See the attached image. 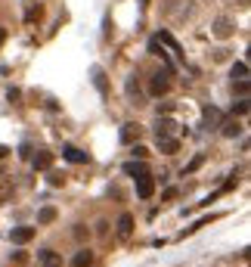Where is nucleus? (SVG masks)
<instances>
[{
	"label": "nucleus",
	"mask_w": 251,
	"mask_h": 267,
	"mask_svg": "<svg viewBox=\"0 0 251 267\" xmlns=\"http://www.w3.org/2000/svg\"><path fill=\"white\" fill-rule=\"evenodd\" d=\"M170 90V68H165V72H155L152 81H149V94L152 97H165Z\"/></svg>",
	"instance_id": "f257e3e1"
},
{
	"label": "nucleus",
	"mask_w": 251,
	"mask_h": 267,
	"mask_svg": "<svg viewBox=\"0 0 251 267\" xmlns=\"http://www.w3.org/2000/svg\"><path fill=\"white\" fill-rule=\"evenodd\" d=\"M152 193H155V177H149V174L136 177V196L140 199H152Z\"/></svg>",
	"instance_id": "f03ea898"
},
{
	"label": "nucleus",
	"mask_w": 251,
	"mask_h": 267,
	"mask_svg": "<svg viewBox=\"0 0 251 267\" xmlns=\"http://www.w3.org/2000/svg\"><path fill=\"white\" fill-rule=\"evenodd\" d=\"M62 159L72 161V165H87V161H90V156L84 153V149H78V146H65L62 149Z\"/></svg>",
	"instance_id": "7ed1b4c3"
},
{
	"label": "nucleus",
	"mask_w": 251,
	"mask_h": 267,
	"mask_svg": "<svg viewBox=\"0 0 251 267\" xmlns=\"http://www.w3.org/2000/svg\"><path fill=\"white\" fill-rule=\"evenodd\" d=\"M38 267H62V255L53 252V249H43L38 255Z\"/></svg>",
	"instance_id": "20e7f679"
},
{
	"label": "nucleus",
	"mask_w": 251,
	"mask_h": 267,
	"mask_svg": "<svg viewBox=\"0 0 251 267\" xmlns=\"http://www.w3.org/2000/svg\"><path fill=\"white\" fill-rule=\"evenodd\" d=\"M9 239H13L16 246H25V242H31V239H34V227H13Z\"/></svg>",
	"instance_id": "39448f33"
},
{
	"label": "nucleus",
	"mask_w": 251,
	"mask_h": 267,
	"mask_svg": "<svg viewBox=\"0 0 251 267\" xmlns=\"http://www.w3.org/2000/svg\"><path fill=\"white\" fill-rule=\"evenodd\" d=\"M233 22L230 19H217L214 22V38H220V41H226V38H233Z\"/></svg>",
	"instance_id": "423d86ee"
},
{
	"label": "nucleus",
	"mask_w": 251,
	"mask_h": 267,
	"mask_svg": "<svg viewBox=\"0 0 251 267\" xmlns=\"http://www.w3.org/2000/svg\"><path fill=\"white\" fill-rule=\"evenodd\" d=\"M31 161H34V171H50V168H53V153H47V149H41V153L34 156Z\"/></svg>",
	"instance_id": "0eeeda50"
},
{
	"label": "nucleus",
	"mask_w": 251,
	"mask_h": 267,
	"mask_svg": "<svg viewBox=\"0 0 251 267\" xmlns=\"http://www.w3.org/2000/svg\"><path fill=\"white\" fill-rule=\"evenodd\" d=\"M177 131V121L174 118H158V127H155V137H170Z\"/></svg>",
	"instance_id": "6e6552de"
},
{
	"label": "nucleus",
	"mask_w": 251,
	"mask_h": 267,
	"mask_svg": "<svg viewBox=\"0 0 251 267\" xmlns=\"http://www.w3.org/2000/svg\"><path fill=\"white\" fill-rule=\"evenodd\" d=\"M158 149H162L165 156H174L180 149V140H174V137H158Z\"/></svg>",
	"instance_id": "1a4fd4ad"
},
{
	"label": "nucleus",
	"mask_w": 251,
	"mask_h": 267,
	"mask_svg": "<svg viewBox=\"0 0 251 267\" xmlns=\"http://www.w3.org/2000/svg\"><path fill=\"white\" fill-rule=\"evenodd\" d=\"M130 233H133V217H130V214H121V217H118V236L127 239Z\"/></svg>",
	"instance_id": "9d476101"
},
{
	"label": "nucleus",
	"mask_w": 251,
	"mask_h": 267,
	"mask_svg": "<svg viewBox=\"0 0 251 267\" xmlns=\"http://www.w3.org/2000/svg\"><path fill=\"white\" fill-rule=\"evenodd\" d=\"M124 174H127V177H143V174H149V171H146L143 161H127V165H124Z\"/></svg>",
	"instance_id": "9b49d317"
},
{
	"label": "nucleus",
	"mask_w": 251,
	"mask_h": 267,
	"mask_svg": "<svg viewBox=\"0 0 251 267\" xmlns=\"http://www.w3.org/2000/svg\"><path fill=\"white\" fill-rule=\"evenodd\" d=\"M90 264H93V255H90L87 249H81V252L72 258V267H90Z\"/></svg>",
	"instance_id": "f8f14e48"
},
{
	"label": "nucleus",
	"mask_w": 251,
	"mask_h": 267,
	"mask_svg": "<svg viewBox=\"0 0 251 267\" xmlns=\"http://www.w3.org/2000/svg\"><path fill=\"white\" fill-rule=\"evenodd\" d=\"M56 220V208L53 205H43L41 212H38V224H53Z\"/></svg>",
	"instance_id": "ddd939ff"
},
{
	"label": "nucleus",
	"mask_w": 251,
	"mask_h": 267,
	"mask_svg": "<svg viewBox=\"0 0 251 267\" xmlns=\"http://www.w3.org/2000/svg\"><path fill=\"white\" fill-rule=\"evenodd\" d=\"M136 137H140V124H124V131H121V140H124V143H133Z\"/></svg>",
	"instance_id": "4468645a"
},
{
	"label": "nucleus",
	"mask_w": 251,
	"mask_h": 267,
	"mask_svg": "<svg viewBox=\"0 0 251 267\" xmlns=\"http://www.w3.org/2000/svg\"><path fill=\"white\" fill-rule=\"evenodd\" d=\"M149 53H155V56H162V59L167 62V68H174V62L167 59V53H165V47H162V41H158V38H155V41H149Z\"/></svg>",
	"instance_id": "2eb2a0df"
},
{
	"label": "nucleus",
	"mask_w": 251,
	"mask_h": 267,
	"mask_svg": "<svg viewBox=\"0 0 251 267\" xmlns=\"http://www.w3.org/2000/svg\"><path fill=\"white\" fill-rule=\"evenodd\" d=\"M93 81H96V87H99V94L106 97L109 94V87H106V72L102 68H93Z\"/></svg>",
	"instance_id": "dca6fc26"
},
{
	"label": "nucleus",
	"mask_w": 251,
	"mask_h": 267,
	"mask_svg": "<svg viewBox=\"0 0 251 267\" xmlns=\"http://www.w3.org/2000/svg\"><path fill=\"white\" fill-rule=\"evenodd\" d=\"M220 127H223V137H239V134H242V127H239V121H223Z\"/></svg>",
	"instance_id": "f3484780"
},
{
	"label": "nucleus",
	"mask_w": 251,
	"mask_h": 267,
	"mask_svg": "<svg viewBox=\"0 0 251 267\" xmlns=\"http://www.w3.org/2000/svg\"><path fill=\"white\" fill-rule=\"evenodd\" d=\"M233 78H236V81L248 78V65H245V62H233Z\"/></svg>",
	"instance_id": "a211bd4d"
},
{
	"label": "nucleus",
	"mask_w": 251,
	"mask_h": 267,
	"mask_svg": "<svg viewBox=\"0 0 251 267\" xmlns=\"http://www.w3.org/2000/svg\"><path fill=\"white\" fill-rule=\"evenodd\" d=\"M158 41H162V44H167V47H170V50H174V53H180V44H177L174 38H170V34H167V31H162V34H158Z\"/></svg>",
	"instance_id": "6ab92c4d"
},
{
	"label": "nucleus",
	"mask_w": 251,
	"mask_h": 267,
	"mask_svg": "<svg viewBox=\"0 0 251 267\" xmlns=\"http://www.w3.org/2000/svg\"><path fill=\"white\" fill-rule=\"evenodd\" d=\"M47 183H50V187H62V183H65V177H62L59 171H50V177H47Z\"/></svg>",
	"instance_id": "aec40b11"
},
{
	"label": "nucleus",
	"mask_w": 251,
	"mask_h": 267,
	"mask_svg": "<svg viewBox=\"0 0 251 267\" xmlns=\"http://www.w3.org/2000/svg\"><path fill=\"white\" fill-rule=\"evenodd\" d=\"M233 87H236V94H239V97H248V78H242V81H236Z\"/></svg>",
	"instance_id": "412c9836"
},
{
	"label": "nucleus",
	"mask_w": 251,
	"mask_h": 267,
	"mask_svg": "<svg viewBox=\"0 0 251 267\" xmlns=\"http://www.w3.org/2000/svg\"><path fill=\"white\" fill-rule=\"evenodd\" d=\"M9 196H13V187H9V183H0V205H3Z\"/></svg>",
	"instance_id": "4be33fe9"
},
{
	"label": "nucleus",
	"mask_w": 251,
	"mask_h": 267,
	"mask_svg": "<svg viewBox=\"0 0 251 267\" xmlns=\"http://www.w3.org/2000/svg\"><path fill=\"white\" fill-rule=\"evenodd\" d=\"M6 100H9V103H19V100H22V90H19V87H9V90H6Z\"/></svg>",
	"instance_id": "5701e85b"
},
{
	"label": "nucleus",
	"mask_w": 251,
	"mask_h": 267,
	"mask_svg": "<svg viewBox=\"0 0 251 267\" xmlns=\"http://www.w3.org/2000/svg\"><path fill=\"white\" fill-rule=\"evenodd\" d=\"M13 264H16V267H25V264H28V255H25V252H16V255H13Z\"/></svg>",
	"instance_id": "b1692460"
},
{
	"label": "nucleus",
	"mask_w": 251,
	"mask_h": 267,
	"mask_svg": "<svg viewBox=\"0 0 251 267\" xmlns=\"http://www.w3.org/2000/svg\"><path fill=\"white\" fill-rule=\"evenodd\" d=\"M248 112V103L242 100V103H236V106H233V115H245Z\"/></svg>",
	"instance_id": "393cba45"
},
{
	"label": "nucleus",
	"mask_w": 251,
	"mask_h": 267,
	"mask_svg": "<svg viewBox=\"0 0 251 267\" xmlns=\"http://www.w3.org/2000/svg\"><path fill=\"white\" fill-rule=\"evenodd\" d=\"M202 161H205V156H196V159H192V161H189V168H186V174H192V171H196V168L202 165Z\"/></svg>",
	"instance_id": "a878e982"
},
{
	"label": "nucleus",
	"mask_w": 251,
	"mask_h": 267,
	"mask_svg": "<svg viewBox=\"0 0 251 267\" xmlns=\"http://www.w3.org/2000/svg\"><path fill=\"white\" fill-rule=\"evenodd\" d=\"M133 156H136V159H146V156H149V149H146V146H140V143H136V146H133Z\"/></svg>",
	"instance_id": "bb28decb"
},
{
	"label": "nucleus",
	"mask_w": 251,
	"mask_h": 267,
	"mask_svg": "<svg viewBox=\"0 0 251 267\" xmlns=\"http://www.w3.org/2000/svg\"><path fill=\"white\" fill-rule=\"evenodd\" d=\"M6 153H9V149H6V146H0V159H3V156H6Z\"/></svg>",
	"instance_id": "cd10ccee"
},
{
	"label": "nucleus",
	"mask_w": 251,
	"mask_h": 267,
	"mask_svg": "<svg viewBox=\"0 0 251 267\" xmlns=\"http://www.w3.org/2000/svg\"><path fill=\"white\" fill-rule=\"evenodd\" d=\"M3 41H6V31H3V28H0V44H3Z\"/></svg>",
	"instance_id": "c85d7f7f"
},
{
	"label": "nucleus",
	"mask_w": 251,
	"mask_h": 267,
	"mask_svg": "<svg viewBox=\"0 0 251 267\" xmlns=\"http://www.w3.org/2000/svg\"><path fill=\"white\" fill-rule=\"evenodd\" d=\"M143 3H149V0H143Z\"/></svg>",
	"instance_id": "c756f323"
}]
</instances>
